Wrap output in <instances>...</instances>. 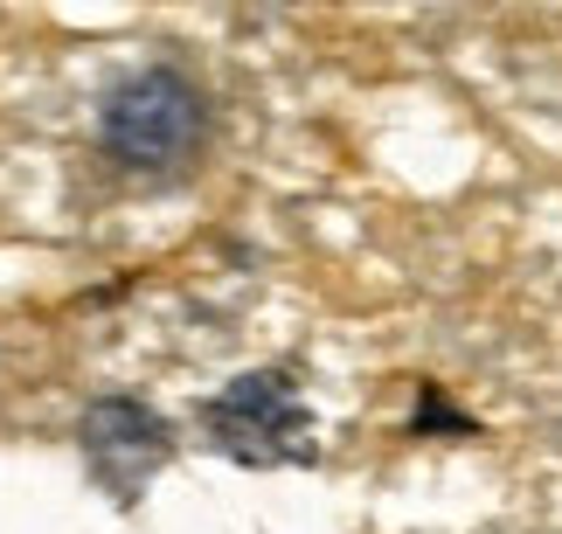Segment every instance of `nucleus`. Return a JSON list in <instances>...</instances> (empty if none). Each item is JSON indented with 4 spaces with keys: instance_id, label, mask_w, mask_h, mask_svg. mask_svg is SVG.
I'll return each mask as SVG.
<instances>
[{
    "instance_id": "f257e3e1",
    "label": "nucleus",
    "mask_w": 562,
    "mask_h": 534,
    "mask_svg": "<svg viewBox=\"0 0 562 534\" xmlns=\"http://www.w3.org/2000/svg\"><path fill=\"white\" fill-rule=\"evenodd\" d=\"M104 154L125 167H175L202 133V98L175 70H139L104 98Z\"/></svg>"
},
{
    "instance_id": "f03ea898",
    "label": "nucleus",
    "mask_w": 562,
    "mask_h": 534,
    "mask_svg": "<svg viewBox=\"0 0 562 534\" xmlns=\"http://www.w3.org/2000/svg\"><path fill=\"white\" fill-rule=\"evenodd\" d=\"M209 438L244 465H299L313 458V417L292 396V382L278 368H257L244 382H229L209 402Z\"/></svg>"
},
{
    "instance_id": "7ed1b4c3",
    "label": "nucleus",
    "mask_w": 562,
    "mask_h": 534,
    "mask_svg": "<svg viewBox=\"0 0 562 534\" xmlns=\"http://www.w3.org/2000/svg\"><path fill=\"white\" fill-rule=\"evenodd\" d=\"M83 458H91V473L112 486V493H133L167 458V423L154 410H139V402H125V396H104V402H91V417H83Z\"/></svg>"
}]
</instances>
